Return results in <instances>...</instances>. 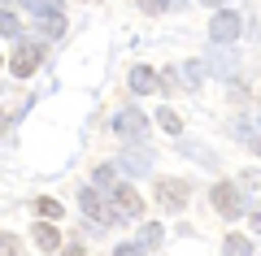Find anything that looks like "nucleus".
<instances>
[{
    "mask_svg": "<svg viewBox=\"0 0 261 256\" xmlns=\"http://www.w3.org/2000/svg\"><path fill=\"white\" fill-rule=\"evenodd\" d=\"M144 213V195L135 191V187H126V183H118L113 187V195H109V221H135Z\"/></svg>",
    "mask_w": 261,
    "mask_h": 256,
    "instance_id": "1",
    "label": "nucleus"
},
{
    "mask_svg": "<svg viewBox=\"0 0 261 256\" xmlns=\"http://www.w3.org/2000/svg\"><path fill=\"white\" fill-rule=\"evenodd\" d=\"M187 195H192L187 183H178V178H157V204L166 213H183L187 209Z\"/></svg>",
    "mask_w": 261,
    "mask_h": 256,
    "instance_id": "2",
    "label": "nucleus"
},
{
    "mask_svg": "<svg viewBox=\"0 0 261 256\" xmlns=\"http://www.w3.org/2000/svg\"><path fill=\"white\" fill-rule=\"evenodd\" d=\"M9 65H13L18 78H31V74L44 65V44H18V52L9 56Z\"/></svg>",
    "mask_w": 261,
    "mask_h": 256,
    "instance_id": "3",
    "label": "nucleus"
},
{
    "mask_svg": "<svg viewBox=\"0 0 261 256\" xmlns=\"http://www.w3.org/2000/svg\"><path fill=\"white\" fill-rule=\"evenodd\" d=\"M209 195H214V209L222 213L226 221H231V217H240V213H244V195H240V187H235V183H218V187H214Z\"/></svg>",
    "mask_w": 261,
    "mask_h": 256,
    "instance_id": "4",
    "label": "nucleus"
},
{
    "mask_svg": "<svg viewBox=\"0 0 261 256\" xmlns=\"http://www.w3.org/2000/svg\"><path fill=\"white\" fill-rule=\"evenodd\" d=\"M113 130H118L122 139H130V144H140V139L148 135V118H144L140 109H122L118 118H113Z\"/></svg>",
    "mask_w": 261,
    "mask_h": 256,
    "instance_id": "5",
    "label": "nucleus"
},
{
    "mask_svg": "<svg viewBox=\"0 0 261 256\" xmlns=\"http://www.w3.org/2000/svg\"><path fill=\"white\" fill-rule=\"evenodd\" d=\"M209 35H214L218 44H231V39L240 35V13H231V9L214 13V22H209Z\"/></svg>",
    "mask_w": 261,
    "mask_h": 256,
    "instance_id": "6",
    "label": "nucleus"
},
{
    "mask_svg": "<svg viewBox=\"0 0 261 256\" xmlns=\"http://www.w3.org/2000/svg\"><path fill=\"white\" fill-rule=\"evenodd\" d=\"M79 204H83V213H87V217L109 221V204H105V195H100V191H83V195H79Z\"/></svg>",
    "mask_w": 261,
    "mask_h": 256,
    "instance_id": "7",
    "label": "nucleus"
},
{
    "mask_svg": "<svg viewBox=\"0 0 261 256\" xmlns=\"http://www.w3.org/2000/svg\"><path fill=\"white\" fill-rule=\"evenodd\" d=\"M152 87H157V74H152L148 65H135V70H130V92H140V96H148Z\"/></svg>",
    "mask_w": 261,
    "mask_h": 256,
    "instance_id": "8",
    "label": "nucleus"
},
{
    "mask_svg": "<svg viewBox=\"0 0 261 256\" xmlns=\"http://www.w3.org/2000/svg\"><path fill=\"white\" fill-rule=\"evenodd\" d=\"M35 243L44 247V252H57V247H61V235H57L48 221H39V226H35Z\"/></svg>",
    "mask_w": 261,
    "mask_h": 256,
    "instance_id": "9",
    "label": "nucleus"
},
{
    "mask_svg": "<svg viewBox=\"0 0 261 256\" xmlns=\"http://www.w3.org/2000/svg\"><path fill=\"white\" fill-rule=\"evenodd\" d=\"M31 13H39V18H57V13H65L61 9V0H22Z\"/></svg>",
    "mask_w": 261,
    "mask_h": 256,
    "instance_id": "10",
    "label": "nucleus"
},
{
    "mask_svg": "<svg viewBox=\"0 0 261 256\" xmlns=\"http://www.w3.org/2000/svg\"><path fill=\"white\" fill-rule=\"evenodd\" d=\"M222 256H252V243L244 235H226V243H222Z\"/></svg>",
    "mask_w": 261,
    "mask_h": 256,
    "instance_id": "11",
    "label": "nucleus"
},
{
    "mask_svg": "<svg viewBox=\"0 0 261 256\" xmlns=\"http://www.w3.org/2000/svg\"><path fill=\"white\" fill-rule=\"evenodd\" d=\"M157 126L166 130V135H183V122H178V113H170V109L157 113Z\"/></svg>",
    "mask_w": 261,
    "mask_h": 256,
    "instance_id": "12",
    "label": "nucleus"
},
{
    "mask_svg": "<svg viewBox=\"0 0 261 256\" xmlns=\"http://www.w3.org/2000/svg\"><path fill=\"white\" fill-rule=\"evenodd\" d=\"M18 31H22V22L13 18L9 9H0V35H13V39H18Z\"/></svg>",
    "mask_w": 261,
    "mask_h": 256,
    "instance_id": "13",
    "label": "nucleus"
},
{
    "mask_svg": "<svg viewBox=\"0 0 261 256\" xmlns=\"http://www.w3.org/2000/svg\"><path fill=\"white\" fill-rule=\"evenodd\" d=\"M161 239H166V230H161V226H144V239H140V247H157Z\"/></svg>",
    "mask_w": 261,
    "mask_h": 256,
    "instance_id": "14",
    "label": "nucleus"
},
{
    "mask_svg": "<svg viewBox=\"0 0 261 256\" xmlns=\"http://www.w3.org/2000/svg\"><path fill=\"white\" fill-rule=\"evenodd\" d=\"M35 209H39V217H61V204H57V200H35Z\"/></svg>",
    "mask_w": 261,
    "mask_h": 256,
    "instance_id": "15",
    "label": "nucleus"
},
{
    "mask_svg": "<svg viewBox=\"0 0 261 256\" xmlns=\"http://www.w3.org/2000/svg\"><path fill=\"white\" fill-rule=\"evenodd\" d=\"M0 252H5V256H22V243L13 235H0Z\"/></svg>",
    "mask_w": 261,
    "mask_h": 256,
    "instance_id": "16",
    "label": "nucleus"
},
{
    "mask_svg": "<svg viewBox=\"0 0 261 256\" xmlns=\"http://www.w3.org/2000/svg\"><path fill=\"white\" fill-rule=\"evenodd\" d=\"M140 9H144V13H166L170 0H140Z\"/></svg>",
    "mask_w": 261,
    "mask_h": 256,
    "instance_id": "17",
    "label": "nucleus"
},
{
    "mask_svg": "<svg viewBox=\"0 0 261 256\" xmlns=\"http://www.w3.org/2000/svg\"><path fill=\"white\" fill-rule=\"evenodd\" d=\"M96 183H100V187H113V169H109V165H100V169H96Z\"/></svg>",
    "mask_w": 261,
    "mask_h": 256,
    "instance_id": "18",
    "label": "nucleus"
},
{
    "mask_svg": "<svg viewBox=\"0 0 261 256\" xmlns=\"http://www.w3.org/2000/svg\"><path fill=\"white\" fill-rule=\"evenodd\" d=\"M113 256H144V247H140V243H122Z\"/></svg>",
    "mask_w": 261,
    "mask_h": 256,
    "instance_id": "19",
    "label": "nucleus"
},
{
    "mask_svg": "<svg viewBox=\"0 0 261 256\" xmlns=\"http://www.w3.org/2000/svg\"><path fill=\"white\" fill-rule=\"evenodd\" d=\"M252 230H257V235H261V204H257V209H252Z\"/></svg>",
    "mask_w": 261,
    "mask_h": 256,
    "instance_id": "20",
    "label": "nucleus"
},
{
    "mask_svg": "<svg viewBox=\"0 0 261 256\" xmlns=\"http://www.w3.org/2000/svg\"><path fill=\"white\" fill-rule=\"evenodd\" d=\"M205 5H222V0H205Z\"/></svg>",
    "mask_w": 261,
    "mask_h": 256,
    "instance_id": "21",
    "label": "nucleus"
},
{
    "mask_svg": "<svg viewBox=\"0 0 261 256\" xmlns=\"http://www.w3.org/2000/svg\"><path fill=\"white\" fill-rule=\"evenodd\" d=\"M257 152H261V139H257Z\"/></svg>",
    "mask_w": 261,
    "mask_h": 256,
    "instance_id": "22",
    "label": "nucleus"
}]
</instances>
